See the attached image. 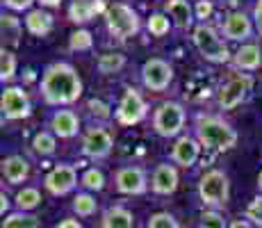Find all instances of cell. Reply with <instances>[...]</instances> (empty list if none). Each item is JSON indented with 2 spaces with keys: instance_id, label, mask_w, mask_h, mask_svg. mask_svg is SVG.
<instances>
[{
  "instance_id": "cell-21",
  "label": "cell",
  "mask_w": 262,
  "mask_h": 228,
  "mask_svg": "<svg viewBox=\"0 0 262 228\" xmlns=\"http://www.w3.org/2000/svg\"><path fill=\"white\" fill-rule=\"evenodd\" d=\"M262 64V50L255 44H246L235 53V67L244 71H255Z\"/></svg>"
},
{
  "instance_id": "cell-8",
  "label": "cell",
  "mask_w": 262,
  "mask_h": 228,
  "mask_svg": "<svg viewBox=\"0 0 262 228\" xmlns=\"http://www.w3.org/2000/svg\"><path fill=\"white\" fill-rule=\"evenodd\" d=\"M171 78H173V69H171L169 64L164 62V59H160V57L148 59V62L144 64V69H142L144 85L148 89H153V91L167 89L169 82H171Z\"/></svg>"
},
{
  "instance_id": "cell-30",
  "label": "cell",
  "mask_w": 262,
  "mask_h": 228,
  "mask_svg": "<svg viewBox=\"0 0 262 228\" xmlns=\"http://www.w3.org/2000/svg\"><path fill=\"white\" fill-rule=\"evenodd\" d=\"M146 228H180V226L176 221V217L169 215V212H155L148 219V226Z\"/></svg>"
},
{
  "instance_id": "cell-34",
  "label": "cell",
  "mask_w": 262,
  "mask_h": 228,
  "mask_svg": "<svg viewBox=\"0 0 262 228\" xmlns=\"http://www.w3.org/2000/svg\"><path fill=\"white\" fill-rule=\"evenodd\" d=\"M32 146H34V151H37V153L50 155L55 151V139H53V135H48V133H39L37 137H34Z\"/></svg>"
},
{
  "instance_id": "cell-3",
  "label": "cell",
  "mask_w": 262,
  "mask_h": 228,
  "mask_svg": "<svg viewBox=\"0 0 262 228\" xmlns=\"http://www.w3.org/2000/svg\"><path fill=\"white\" fill-rule=\"evenodd\" d=\"M228 192H230V185H228V176L219 169H210L208 174L201 176V182H199V196L203 201V205L212 208H224L228 203Z\"/></svg>"
},
{
  "instance_id": "cell-39",
  "label": "cell",
  "mask_w": 262,
  "mask_h": 228,
  "mask_svg": "<svg viewBox=\"0 0 262 228\" xmlns=\"http://www.w3.org/2000/svg\"><path fill=\"white\" fill-rule=\"evenodd\" d=\"M5 5L16 9V12H23V9H28L30 5H32V0H5Z\"/></svg>"
},
{
  "instance_id": "cell-22",
  "label": "cell",
  "mask_w": 262,
  "mask_h": 228,
  "mask_svg": "<svg viewBox=\"0 0 262 228\" xmlns=\"http://www.w3.org/2000/svg\"><path fill=\"white\" fill-rule=\"evenodd\" d=\"M25 25H28V30L32 34H37V37H43V34H48L50 30H53V16H50L48 12L34 9V12L28 14V18H25Z\"/></svg>"
},
{
  "instance_id": "cell-31",
  "label": "cell",
  "mask_w": 262,
  "mask_h": 228,
  "mask_svg": "<svg viewBox=\"0 0 262 228\" xmlns=\"http://www.w3.org/2000/svg\"><path fill=\"white\" fill-rule=\"evenodd\" d=\"M14 71H16V57H14V53L3 48V57H0V78H3V82L12 78Z\"/></svg>"
},
{
  "instance_id": "cell-26",
  "label": "cell",
  "mask_w": 262,
  "mask_h": 228,
  "mask_svg": "<svg viewBox=\"0 0 262 228\" xmlns=\"http://www.w3.org/2000/svg\"><path fill=\"white\" fill-rule=\"evenodd\" d=\"M71 208H73V212L78 217H92L94 212L98 210V203H96V199L92 194H78L73 199Z\"/></svg>"
},
{
  "instance_id": "cell-44",
  "label": "cell",
  "mask_w": 262,
  "mask_h": 228,
  "mask_svg": "<svg viewBox=\"0 0 262 228\" xmlns=\"http://www.w3.org/2000/svg\"><path fill=\"white\" fill-rule=\"evenodd\" d=\"M39 3L48 5V7H59V3H62V0H39Z\"/></svg>"
},
{
  "instance_id": "cell-2",
  "label": "cell",
  "mask_w": 262,
  "mask_h": 228,
  "mask_svg": "<svg viewBox=\"0 0 262 228\" xmlns=\"http://www.w3.org/2000/svg\"><path fill=\"white\" fill-rule=\"evenodd\" d=\"M196 137H199V141L205 149H214V151H228L237 141V133L224 119L205 116V114L196 116Z\"/></svg>"
},
{
  "instance_id": "cell-9",
  "label": "cell",
  "mask_w": 262,
  "mask_h": 228,
  "mask_svg": "<svg viewBox=\"0 0 262 228\" xmlns=\"http://www.w3.org/2000/svg\"><path fill=\"white\" fill-rule=\"evenodd\" d=\"M144 116H146V103H144L142 96H139V91L137 89H125L123 98H121V105L117 110L119 123L133 126V123H139Z\"/></svg>"
},
{
  "instance_id": "cell-1",
  "label": "cell",
  "mask_w": 262,
  "mask_h": 228,
  "mask_svg": "<svg viewBox=\"0 0 262 228\" xmlns=\"http://www.w3.org/2000/svg\"><path fill=\"white\" fill-rule=\"evenodd\" d=\"M41 94L46 98V103L50 105H71L82 94V82H80L73 67L57 62V64H50L43 71Z\"/></svg>"
},
{
  "instance_id": "cell-24",
  "label": "cell",
  "mask_w": 262,
  "mask_h": 228,
  "mask_svg": "<svg viewBox=\"0 0 262 228\" xmlns=\"http://www.w3.org/2000/svg\"><path fill=\"white\" fill-rule=\"evenodd\" d=\"M39 203H41V194H39L37 187H23V190L16 194V208H18V212L34 210Z\"/></svg>"
},
{
  "instance_id": "cell-6",
  "label": "cell",
  "mask_w": 262,
  "mask_h": 228,
  "mask_svg": "<svg viewBox=\"0 0 262 228\" xmlns=\"http://www.w3.org/2000/svg\"><path fill=\"white\" fill-rule=\"evenodd\" d=\"M185 126V110L178 103H162L155 110L153 128L160 137H173Z\"/></svg>"
},
{
  "instance_id": "cell-16",
  "label": "cell",
  "mask_w": 262,
  "mask_h": 228,
  "mask_svg": "<svg viewBox=\"0 0 262 228\" xmlns=\"http://www.w3.org/2000/svg\"><path fill=\"white\" fill-rule=\"evenodd\" d=\"M199 153H201V141L191 139V137H180L176 141L173 151H171V158L180 167H191L199 160Z\"/></svg>"
},
{
  "instance_id": "cell-41",
  "label": "cell",
  "mask_w": 262,
  "mask_h": 228,
  "mask_svg": "<svg viewBox=\"0 0 262 228\" xmlns=\"http://www.w3.org/2000/svg\"><path fill=\"white\" fill-rule=\"evenodd\" d=\"M55 228H82V224H80L78 219H64V221H59Z\"/></svg>"
},
{
  "instance_id": "cell-33",
  "label": "cell",
  "mask_w": 262,
  "mask_h": 228,
  "mask_svg": "<svg viewBox=\"0 0 262 228\" xmlns=\"http://www.w3.org/2000/svg\"><path fill=\"white\" fill-rule=\"evenodd\" d=\"M199 228H226V219L216 210H205L199 219Z\"/></svg>"
},
{
  "instance_id": "cell-29",
  "label": "cell",
  "mask_w": 262,
  "mask_h": 228,
  "mask_svg": "<svg viewBox=\"0 0 262 228\" xmlns=\"http://www.w3.org/2000/svg\"><path fill=\"white\" fill-rule=\"evenodd\" d=\"M244 219H246V221H251L253 226L262 228V194H258L249 205H246V210H244Z\"/></svg>"
},
{
  "instance_id": "cell-20",
  "label": "cell",
  "mask_w": 262,
  "mask_h": 228,
  "mask_svg": "<svg viewBox=\"0 0 262 228\" xmlns=\"http://www.w3.org/2000/svg\"><path fill=\"white\" fill-rule=\"evenodd\" d=\"M103 228H135L133 226V212L123 205H112L103 212Z\"/></svg>"
},
{
  "instance_id": "cell-18",
  "label": "cell",
  "mask_w": 262,
  "mask_h": 228,
  "mask_svg": "<svg viewBox=\"0 0 262 228\" xmlns=\"http://www.w3.org/2000/svg\"><path fill=\"white\" fill-rule=\"evenodd\" d=\"M78 126H80V121L71 110H57V112L50 116V128H53L55 135H59V137L78 135Z\"/></svg>"
},
{
  "instance_id": "cell-19",
  "label": "cell",
  "mask_w": 262,
  "mask_h": 228,
  "mask_svg": "<svg viewBox=\"0 0 262 228\" xmlns=\"http://www.w3.org/2000/svg\"><path fill=\"white\" fill-rule=\"evenodd\" d=\"M3 176L9 185H18L30 176V164L18 155H12V158L3 160Z\"/></svg>"
},
{
  "instance_id": "cell-28",
  "label": "cell",
  "mask_w": 262,
  "mask_h": 228,
  "mask_svg": "<svg viewBox=\"0 0 262 228\" xmlns=\"http://www.w3.org/2000/svg\"><path fill=\"white\" fill-rule=\"evenodd\" d=\"M80 182H82L84 190L100 192L105 187V176H103V171H98V169H89V171H84V176Z\"/></svg>"
},
{
  "instance_id": "cell-4",
  "label": "cell",
  "mask_w": 262,
  "mask_h": 228,
  "mask_svg": "<svg viewBox=\"0 0 262 228\" xmlns=\"http://www.w3.org/2000/svg\"><path fill=\"white\" fill-rule=\"evenodd\" d=\"M105 21H107V30L112 32V37L128 39L133 34L139 32V16L137 12L128 7L123 3H114L105 12Z\"/></svg>"
},
{
  "instance_id": "cell-43",
  "label": "cell",
  "mask_w": 262,
  "mask_h": 228,
  "mask_svg": "<svg viewBox=\"0 0 262 228\" xmlns=\"http://www.w3.org/2000/svg\"><path fill=\"white\" fill-rule=\"evenodd\" d=\"M0 201H3V208H0V212H3V217H5V210L9 208V201H7V196H5V192L0 194Z\"/></svg>"
},
{
  "instance_id": "cell-23",
  "label": "cell",
  "mask_w": 262,
  "mask_h": 228,
  "mask_svg": "<svg viewBox=\"0 0 262 228\" xmlns=\"http://www.w3.org/2000/svg\"><path fill=\"white\" fill-rule=\"evenodd\" d=\"M167 14L178 23V28H189L191 25V5L187 0H169L164 5Z\"/></svg>"
},
{
  "instance_id": "cell-42",
  "label": "cell",
  "mask_w": 262,
  "mask_h": 228,
  "mask_svg": "<svg viewBox=\"0 0 262 228\" xmlns=\"http://www.w3.org/2000/svg\"><path fill=\"white\" fill-rule=\"evenodd\" d=\"M230 228H258V226H253L251 221H246V219H235L233 224H230Z\"/></svg>"
},
{
  "instance_id": "cell-37",
  "label": "cell",
  "mask_w": 262,
  "mask_h": 228,
  "mask_svg": "<svg viewBox=\"0 0 262 228\" xmlns=\"http://www.w3.org/2000/svg\"><path fill=\"white\" fill-rule=\"evenodd\" d=\"M210 16H212V3L210 0H199V5H196V18L205 21Z\"/></svg>"
},
{
  "instance_id": "cell-32",
  "label": "cell",
  "mask_w": 262,
  "mask_h": 228,
  "mask_svg": "<svg viewBox=\"0 0 262 228\" xmlns=\"http://www.w3.org/2000/svg\"><path fill=\"white\" fill-rule=\"evenodd\" d=\"M148 32L155 34V37H164L169 32V18L164 14H153L148 18Z\"/></svg>"
},
{
  "instance_id": "cell-5",
  "label": "cell",
  "mask_w": 262,
  "mask_h": 228,
  "mask_svg": "<svg viewBox=\"0 0 262 228\" xmlns=\"http://www.w3.org/2000/svg\"><path fill=\"white\" fill-rule=\"evenodd\" d=\"M194 44H196V48H199V53L214 64H226L230 59L228 48H226V44L219 39L216 30L205 23H201L199 28L194 30Z\"/></svg>"
},
{
  "instance_id": "cell-7",
  "label": "cell",
  "mask_w": 262,
  "mask_h": 228,
  "mask_svg": "<svg viewBox=\"0 0 262 228\" xmlns=\"http://www.w3.org/2000/svg\"><path fill=\"white\" fill-rule=\"evenodd\" d=\"M251 78L249 75H233V78L228 80V82L221 87L219 91V108L221 110H233L237 108L242 100L246 98V94L251 91Z\"/></svg>"
},
{
  "instance_id": "cell-36",
  "label": "cell",
  "mask_w": 262,
  "mask_h": 228,
  "mask_svg": "<svg viewBox=\"0 0 262 228\" xmlns=\"http://www.w3.org/2000/svg\"><path fill=\"white\" fill-rule=\"evenodd\" d=\"M3 34L9 39L12 44L18 42V21L14 16H3Z\"/></svg>"
},
{
  "instance_id": "cell-40",
  "label": "cell",
  "mask_w": 262,
  "mask_h": 228,
  "mask_svg": "<svg viewBox=\"0 0 262 228\" xmlns=\"http://www.w3.org/2000/svg\"><path fill=\"white\" fill-rule=\"evenodd\" d=\"M253 18H255V25H258V32L262 34V0H258V5H255Z\"/></svg>"
},
{
  "instance_id": "cell-15",
  "label": "cell",
  "mask_w": 262,
  "mask_h": 228,
  "mask_svg": "<svg viewBox=\"0 0 262 228\" xmlns=\"http://www.w3.org/2000/svg\"><path fill=\"white\" fill-rule=\"evenodd\" d=\"M178 187V171L171 164H160L153 171V178H150V190L160 196H169L176 192Z\"/></svg>"
},
{
  "instance_id": "cell-45",
  "label": "cell",
  "mask_w": 262,
  "mask_h": 228,
  "mask_svg": "<svg viewBox=\"0 0 262 228\" xmlns=\"http://www.w3.org/2000/svg\"><path fill=\"white\" fill-rule=\"evenodd\" d=\"M258 187L262 190V171H260V176H258Z\"/></svg>"
},
{
  "instance_id": "cell-27",
  "label": "cell",
  "mask_w": 262,
  "mask_h": 228,
  "mask_svg": "<svg viewBox=\"0 0 262 228\" xmlns=\"http://www.w3.org/2000/svg\"><path fill=\"white\" fill-rule=\"evenodd\" d=\"M125 57L121 53H107L98 57V71L100 73H117V71L123 69Z\"/></svg>"
},
{
  "instance_id": "cell-17",
  "label": "cell",
  "mask_w": 262,
  "mask_h": 228,
  "mask_svg": "<svg viewBox=\"0 0 262 228\" xmlns=\"http://www.w3.org/2000/svg\"><path fill=\"white\" fill-rule=\"evenodd\" d=\"M107 7H105L103 0H73L71 7H69V18L73 23H87L94 14H105Z\"/></svg>"
},
{
  "instance_id": "cell-25",
  "label": "cell",
  "mask_w": 262,
  "mask_h": 228,
  "mask_svg": "<svg viewBox=\"0 0 262 228\" xmlns=\"http://www.w3.org/2000/svg\"><path fill=\"white\" fill-rule=\"evenodd\" d=\"M3 228H39V219L34 215H25V212H12L5 217Z\"/></svg>"
},
{
  "instance_id": "cell-12",
  "label": "cell",
  "mask_w": 262,
  "mask_h": 228,
  "mask_svg": "<svg viewBox=\"0 0 262 228\" xmlns=\"http://www.w3.org/2000/svg\"><path fill=\"white\" fill-rule=\"evenodd\" d=\"M3 114L7 119H25L30 116V98L23 89L7 87L3 91Z\"/></svg>"
},
{
  "instance_id": "cell-38",
  "label": "cell",
  "mask_w": 262,
  "mask_h": 228,
  "mask_svg": "<svg viewBox=\"0 0 262 228\" xmlns=\"http://www.w3.org/2000/svg\"><path fill=\"white\" fill-rule=\"evenodd\" d=\"M89 108H92V112L94 114H98V116H110V110H107V105H103L100 103V100H92V103H89Z\"/></svg>"
},
{
  "instance_id": "cell-11",
  "label": "cell",
  "mask_w": 262,
  "mask_h": 228,
  "mask_svg": "<svg viewBox=\"0 0 262 228\" xmlns=\"http://www.w3.org/2000/svg\"><path fill=\"white\" fill-rule=\"evenodd\" d=\"M75 180H78V176H75V169L71 164H57L46 176L43 185L53 196H64L75 187Z\"/></svg>"
},
{
  "instance_id": "cell-13",
  "label": "cell",
  "mask_w": 262,
  "mask_h": 228,
  "mask_svg": "<svg viewBox=\"0 0 262 228\" xmlns=\"http://www.w3.org/2000/svg\"><path fill=\"white\" fill-rule=\"evenodd\" d=\"M82 151H84V155H89V158H94V160L105 158V155L112 151V135L103 128H92L84 135Z\"/></svg>"
},
{
  "instance_id": "cell-14",
  "label": "cell",
  "mask_w": 262,
  "mask_h": 228,
  "mask_svg": "<svg viewBox=\"0 0 262 228\" xmlns=\"http://www.w3.org/2000/svg\"><path fill=\"white\" fill-rule=\"evenodd\" d=\"M221 30H224V37H228L230 42H246L253 34V25H251V21L242 12L228 14L224 25H221Z\"/></svg>"
},
{
  "instance_id": "cell-35",
  "label": "cell",
  "mask_w": 262,
  "mask_h": 228,
  "mask_svg": "<svg viewBox=\"0 0 262 228\" xmlns=\"http://www.w3.org/2000/svg\"><path fill=\"white\" fill-rule=\"evenodd\" d=\"M92 34L87 30H78V32L71 34V48L73 50H89L92 48Z\"/></svg>"
},
{
  "instance_id": "cell-10",
  "label": "cell",
  "mask_w": 262,
  "mask_h": 228,
  "mask_svg": "<svg viewBox=\"0 0 262 228\" xmlns=\"http://www.w3.org/2000/svg\"><path fill=\"white\" fill-rule=\"evenodd\" d=\"M114 180H117V190L121 194H130V196L144 194L146 187H148L144 169H139V167H123V169L117 171Z\"/></svg>"
}]
</instances>
